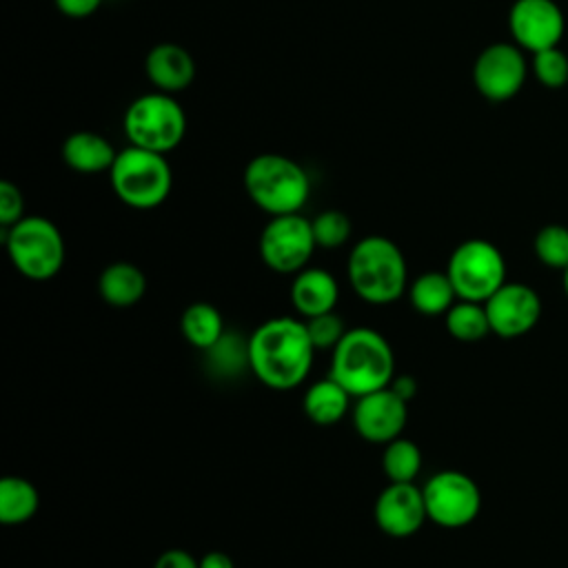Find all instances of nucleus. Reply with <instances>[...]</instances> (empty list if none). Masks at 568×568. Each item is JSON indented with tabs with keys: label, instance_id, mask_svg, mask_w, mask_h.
I'll return each mask as SVG.
<instances>
[{
	"label": "nucleus",
	"instance_id": "14",
	"mask_svg": "<svg viewBox=\"0 0 568 568\" xmlns=\"http://www.w3.org/2000/svg\"><path fill=\"white\" fill-rule=\"evenodd\" d=\"M408 422V402L390 386L355 397L353 426L357 435L371 444H388L404 433Z\"/></svg>",
	"mask_w": 568,
	"mask_h": 568
},
{
	"label": "nucleus",
	"instance_id": "9",
	"mask_svg": "<svg viewBox=\"0 0 568 568\" xmlns=\"http://www.w3.org/2000/svg\"><path fill=\"white\" fill-rule=\"evenodd\" d=\"M317 248L311 220L302 213L273 215L257 240L260 260L275 273L295 275L308 266Z\"/></svg>",
	"mask_w": 568,
	"mask_h": 568
},
{
	"label": "nucleus",
	"instance_id": "8",
	"mask_svg": "<svg viewBox=\"0 0 568 568\" xmlns=\"http://www.w3.org/2000/svg\"><path fill=\"white\" fill-rule=\"evenodd\" d=\"M446 273L455 286L457 300L484 304L501 284H506V260L493 242L473 237L455 246Z\"/></svg>",
	"mask_w": 568,
	"mask_h": 568
},
{
	"label": "nucleus",
	"instance_id": "33",
	"mask_svg": "<svg viewBox=\"0 0 568 568\" xmlns=\"http://www.w3.org/2000/svg\"><path fill=\"white\" fill-rule=\"evenodd\" d=\"M388 386H390L404 402H410V399L417 395V382H415V377H410V375H395Z\"/></svg>",
	"mask_w": 568,
	"mask_h": 568
},
{
	"label": "nucleus",
	"instance_id": "12",
	"mask_svg": "<svg viewBox=\"0 0 568 568\" xmlns=\"http://www.w3.org/2000/svg\"><path fill=\"white\" fill-rule=\"evenodd\" d=\"M508 31L519 49L537 53L559 47L566 18L555 0H515L508 9Z\"/></svg>",
	"mask_w": 568,
	"mask_h": 568
},
{
	"label": "nucleus",
	"instance_id": "3",
	"mask_svg": "<svg viewBox=\"0 0 568 568\" xmlns=\"http://www.w3.org/2000/svg\"><path fill=\"white\" fill-rule=\"evenodd\" d=\"M346 277L364 302L375 306L393 304L408 288L406 257L390 237L366 235L348 253Z\"/></svg>",
	"mask_w": 568,
	"mask_h": 568
},
{
	"label": "nucleus",
	"instance_id": "13",
	"mask_svg": "<svg viewBox=\"0 0 568 568\" xmlns=\"http://www.w3.org/2000/svg\"><path fill=\"white\" fill-rule=\"evenodd\" d=\"M490 333L513 339L535 328L541 317V300L535 288L519 282L501 284L486 302Z\"/></svg>",
	"mask_w": 568,
	"mask_h": 568
},
{
	"label": "nucleus",
	"instance_id": "1",
	"mask_svg": "<svg viewBox=\"0 0 568 568\" xmlns=\"http://www.w3.org/2000/svg\"><path fill=\"white\" fill-rule=\"evenodd\" d=\"M313 357L306 322L291 315L262 322L248 337V368L273 390H293L306 382Z\"/></svg>",
	"mask_w": 568,
	"mask_h": 568
},
{
	"label": "nucleus",
	"instance_id": "7",
	"mask_svg": "<svg viewBox=\"0 0 568 568\" xmlns=\"http://www.w3.org/2000/svg\"><path fill=\"white\" fill-rule=\"evenodd\" d=\"M122 129L129 144L166 155L184 140L186 113L173 93L151 91L126 106Z\"/></svg>",
	"mask_w": 568,
	"mask_h": 568
},
{
	"label": "nucleus",
	"instance_id": "16",
	"mask_svg": "<svg viewBox=\"0 0 568 568\" xmlns=\"http://www.w3.org/2000/svg\"><path fill=\"white\" fill-rule=\"evenodd\" d=\"M144 71L155 91L175 95L195 80V60L182 44L160 42L149 49Z\"/></svg>",
	"mask_w": 568,
	"mask_h": 568
},
{
	"label": "nucleus",
	"instance_id": "11",
	"mask_svg": "<svg viewBox=\"0 0 568 568\" xmlns=\"http://www.w3.org/2000/svg\"><path fill=\"white\" fill-rule=\"evenodd\" d=\"M528 60L515 42H493L473 62V84L490 102L515 98L528 78Z\"/></svg>",
	"mask_w": 568,
	"mask_h": 568
},
{
	"label": "nucleus",
	"instance_id": "17",
	"mask_svg": "<svg viewBox=\"0 0 568 568\" xmlns=\"http://www.w3.org/2000/svg\"><path fill=\"white\" fill-rule=\"evenodd\" d=\"M339 300L337 280L326 268L306 266L293 275L291 304L302 320L335 311Z\"/></svg>",
	"mask_w": 568,
	"mask_h": 568
},
{
	"label": "nucleus",
	"instance_id": "35",
	"mask_svg": "<svg viewBox=\"0 0 568 568\" xmlns=\"http://www.w3.org/2000/svg\"><path fill=\"white\" fill-rule=\"evenodd\" d=\"M564 291H566V295H568V268L564 271Z\"/></svg>",
	"mask_w": 568,
	"mask_h": 568
},
{
	"label": "nucleus",
	"instance_id": "21",
	"mask_svg": "<svg viewBox=\"0 0 568 568\" xmlns=\"http://www.w3.org/2000/svg\"><path fill=\"white\" fill-rule=\"evenodd\" d=\"M408 300L419 315L439 317L455 304L457 293L446 271H426L410 282Z\"/></svg>",
	"mask_w": 568,
	"mask_h": 568
},
{
	"label": "nucleus",
	"instance_id": "10",
	"mask_svg": "<svg viewBox=\"0 0 568 568\" xmlns=\"http://www.w3.org/2000/svg\"><path fill=\"white\" fill-rule=\"evenodd\" d=\"M428 521L442 528H464L481 510V490L462 470H439L422 486Z\"/></svg>",
	"mask_w": 568,
	"mask_h": 568
},
{
	"label": "nucleus",
	"instance_id": "19",
	"mask_svg": "<svg viewBox=\"0 0 568 568\" xmlns=\"http://www.w3.org/2000/svg\"><path fill=\"white\" fill-rule=\"evenodd\" d=\"M98 293L106 304L129 308L144 297L146 275L133 262H111L98 277Z\"/></svg>",
	"mask_w": 568,
	"mask_h": 568
},
{
	"label": "nucleus",
	"instance_id": "30",
	"mask_svg": "<svg viewBox=\"0 0 568 568\" xmlns=\"http://www.w3.org/2000/svg\"><path fill=\"white\" fill-rule=\"evenodd\" d=\"M22 217H24L22 191L13 182L2 180L0 182V224H2V229L16 224Z\"/></svg>",
	"mask_w": 568,
	"mask_h": 568
},
{
	"label": "nucleus",
	"instance_id": "22",
	"mask_svg": "<svg viewBox=\"0 0 568 568\" xmlns=\"http://www.w3.org/2000/svg\"><path fill=\"white\" fill-rule=\"evenodd\" d=\"M182 337L197 351H209L224 337L222 313L209 302H193L180 317Z\"/></svg>",
	"mask_w": 568,
	"mask_h": 568
},
{
	"label": "nucleus",
	"instance_id": "5",
	"mask_svg": "<svg viewBox=\"0 0 568 568\" xmlns=\"http://www.w3.org/2000/svg\"><path fill=\"white\" fill-rule=\"evenodd\" d=\"M109 182L122 204L149 211L169 197L173 171L164 153L129 144L118 151L115 162L109 169Z\"/></svg>",
	"mask_w": 568,
	"mask_h": 568
},
{
	"label": "nucleus",
	"instance_id": "34",
	"mask_svg": "<svg viewBox=\"0 0 568 568\" xmlns=\"http://www.w3.org/2000/svg\"><path fill=\"white\" fill-rule=\"evenodd\" d=\"M200 568H235L231 555L222 550H209L200 557Z\"/></svg>",
	"mask_w": 568,
	"mask_h": 568
},
{
	"label": "nucleus",
	"instance_id": "28",
	"mask_svg": "<svg viewBox=\"0 0 568 568\" xmlns=\"http://www.w3.org/2000/svg\"><path fill=\"white\" fill-rule=\"evenodd\" d=\"M311 226H313L317 248H339L348 242L353 231L348 215L337 209L322 211L311 220Z\"/></svg>",
	"mask_w": 568,
	"mask_h": 568
},
{
	"label": "nucleus",
	"instance_id": "23",
	"mask_svg": "<svg viewBox=\"0 0 568 568\" xmlns=\"http://www.w3.org/2000/svg\"><path fill=\"white\" fill-rule=\"evenodd\" d=\"M40 508L38 488L18 475L0 479V521L4 526L27 524Z\"/></svg>",
	"mask_w": 568,
	"mask_h": 568
},
{
	"label": "nucleus",
	"instance_id": "26",
	"mask_svg": "<svg viewBox=\"0 0 568 568\" xmlns=\"http://www.w3.org/2000/svg\"><path fill=\"white\" fill-rule=\"evenodd\" d=\"M535 255L548 268H568V226L546 224L532 240Z\"/></svg>",
	"mask_w": 568,
	"mask_h": 568
},
{
	"label": "nucleus",
	"instance_id": "15",
	"mask_svg": "<svg viewBox=\"0 0 568 568\" xmlns=\"http://www.w3.org/2000/svg\"><path fill=\"white\" fill-rule=\"evenodd\" d=\"M373 515L377 528L390 537H410L428 519L424 493L419 486H415V481H388V486L375 499Z\"/></svg>",
	"mask_w": 568,
	"mask_h": 568
},
{
	"label": "nucleus",
	"instance_id": "6",
	"mask_svg": "<svg viewBox=\"0 0 568 568\" xmlns=\"http://www.w3.org/2000/svg\"><path fill=\"white\" fill-rule=\"evenodd\" d=\"M4 246L11 264L31 282L53 280L64 264V237L42 215H24L4 229Z\"/></svg>",
	"mask_w": 568,
	"mask_h": 568
},
{
	"label": "nucleus",
	"instance_id": "25",
	"mask_svg": "<svg viewBox=\"0 0 568 568\" xmlns=\"http://www.w3.org/2000/svg\"><path fill=\"white\" fill-rule=\"evenodd\" d=\"M446 331L459 342H477L490 333L486 306L481 302L459 300L444 315Z\"/></svg>",
	"mask_w": 568,
	"mask_h": 568
},
{
	"label": "nucleus",
	"instance_id": "32",
	"mask_svg": "<svg viewBox=\"0 0 568 568\" xmlns=\"http://www.w3.org/2000/svg\"><path fill=\"white\" fill-rule=\"evenodd\" d=\"M153 568H200V559L182 548H169L155 559Z\"/></svg>",
	"mask_w": 568,
	"mask_h": 568
},
{
	"label": "nucleus",
	"instance_id": "18",
	"mask_svg": "<svg viewBox=\"0 0 568 568\" xmlns=\"http://www.w3.org/2000/svg\"><path fill=\"white\" fill-rule=\"evenodd\" d=\"M115 155L118 151L113 149V144L95 131H75L62 142V160L75 173H109Z\"/></svg>",
	"mask_w": 568,
	"mask_h": 568
},
{
	"label": "nucleus",
	"instance_id": "31",
	"mask_svg": "<svg viewBox=\"0 0 568 568\" xmlns=\"http://www.w3.org/2000/svg\"><path fill=\"white\" fill-rule=\"evenodd\" d=\"M55 9L67 16V18H73V20H82V18H89L93 16L102 0H53Z\"/></svg>",
	"mask_w": 568,
	"mask_h": 568
},
{
	"label": "nucleus",
	"instance_id": "29",
	"mask_svg": "<svg viewBox=\"0 0 568 568\" xmlns=\"http://www.w3.org/2000/svg\"><path fill=\"white\" fill-rule=\"evenodd\" d=\"M304 322H306V331H308V337H311L315 351H333L339 344V339L344 337V333L348 331L344 326V320L335 311L304 320Z\"/></svg>",
	"mask_w": 568,
	"mask_h": 568
},
{
	"label": "nucleus",
	"instance_id": "20",
	"mask_svg": "<svg viewBox=\"0 0 568 568\" xmlns=\"http://www.w3.org/2000/svg\"><path fill=\"white\" fill-rule=\"evenodd\" d=\"M351 393L335 382L331 375L313 382L302 399V408L306 417L317 426H333L346 417L351 410Z\"/></svg>",
	"mask_w": 568,
	"mask_h": 568
},
{
	"label": "nucleus",
	"instance_id": "2",
	"mask_svg": "<svg viewBox=\"0 0 568 568\" xmlns=\"http://www.w3.org/2000/svg\"><path fill=\"white\" fill-rule=\"evenodd\" d=\"M353 397L386 388L395 377V353L390 342L371 326L344 333L331 351V373Z\"/></svg>",
	"mask_w": 568,
	"mask_h": 568
},
{
	"label": "nucleus",
	"instance_id": "24",
	"mask_svg": "<svg viewBox=\"0 0 568 568\" xmlns=\"http://www.w3.org/2000/svg\"><path fill=\"white\" fill-rule=\"evenodd\" d=\"M382 470L388 481L393 484H408L422 470V450L413 439L395 437L393 442L384 444L382 453Z\"/></svg>",
	"mask_w": 568,
	"mask_h": 568
},
{
	"label": "nucleus",
	"instance_id": "4",
	"mask_svg": "<svg viewBox=\"0 0 568 568\" xmlns=\"http://www.w3.org/2000/svg\"><path fill=\"white\" fill-rule=\"evenodd\" d=\"M242 182L248 200L271 217L300 213L311 195L306 169L282 153H260L251 158L244 166Z\"/></svg>",
	"mask_w": 568,
	"mask_h": 568
},
{
	"label": "nucleus",
	"instance_id": "27",
	"mask_svg": "<svg viewBox=\"0 0 568 568\" xmlns=\"http://www.w3.org/2000/svg\"><path fill=\"white\" fill-rule=\"evenodd\" d=\"M530 71L541 87L550 91L564 89L568 84V55L559 47L537 51L532 53Z\"/></svg>",
	"mask_w": 568,
	"mask_h": 568
}]
</instances>
